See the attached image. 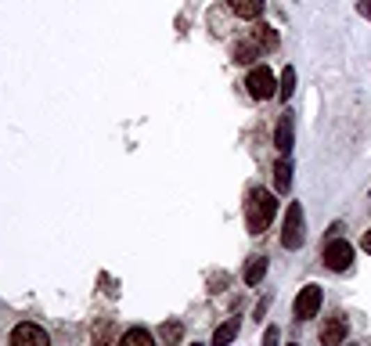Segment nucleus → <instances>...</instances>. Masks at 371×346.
Masks as SVG:
<instances>
[{"instance_id": "obj_7", "label": "nucleus", "mask_w": 371, "mask_h": 346, "mask_svg": "<svg viewBox=\"0 0 371 346\" xmlns=\"http://www.w3.org/2000/svg\"><path fill=\"white\" fill-rule=\"evenodd\" d=\"M346 332H349V321L342 314L324 317V324H321V346H342Z\"/></svg>"}, {"instance_id": "obj_14", "label": "nucleus", "mask_w": 371, "mask_h": 346, "mask_svg": "<svg viewBox=\"0 0 371 346\" xmlns=\"http://www.w3.org/2000/svg\"><path fill=\"white\" fill-rule=\"evenodd\" d=\"M235 336H238V321H223L220 329L213 332V346H231Z\"/></svg>"}, {"instance_id": "obj_5", "label": "nucleus", "mask_w": 371, "mask_h": 346, "mask_svg": "<svg viewBox=\"0 0 371 346\" xmlns=\"http://www.w3.org/2000/svg\"><path fill=\"white\" fill-rule=\"evenodd\" d=\"M11 346H51V336L40 329V324L22 321V324H15V332H11Z\"/></svg>"}, {"instance_id": "obj_2", "label": "nucleus", "mask_w": 371, "mask_h": 346, "mask_svg": "<svg viewBox=\"0 0 371 346\" xmlns=\"http://www.w3.org/2000/svg\"><path fill=\"white\" fill-rule=\"evenodd\" d=\"M306 242V220H303V206L292 202L285 209V231H281V246L285 249H303Z\"/></svg>"}, {"instance_id": "obj_12", "label": "nucleus", "mask_w": 371, "mask_h": 346, "mask_svg": "<svg viewBox=\"0 0 371 346\" xmlns=\"http://www.w3.org/2000/svg\"><path fill=\"white\" fill-rule=\"evenodd\" d=\"M256 58H260V43H256V40L235 43V61H238V65H253Z\"/></svg>"}, {"instance_id": "obj_21", "label": "nucleus", "mask_w": 371, "mask_h": 346, "mask_svg": "<svg viewBox=\"0 0 371 346\" xmlns=\"http://www.w3.org/2000/svg\"><path fill=\"white\" fill-rule=\"evenodd\" d=\"M357 8H361V15H364V18L371 22V0H361V4H357Z\"/></svg>"}, {"instance_id": "obj_9", "label": "nucleus", "mask_w": 371, "mask_h": 346, "mask_svg": "<svg viewBox=\"0 0 371 346\" xmlns=\"http://www.w3.org/2000/svg\"><path fill=\"white\" fill-rule=\"evenodd\" d=\"M274 188L278 195H288V188H292V163H288V156L274 163Z\"/></svg>"}, {"instance_id": "obj_22", "label": "nucleus", "mask_w": 371, "mask_h": 346, "mask_svg": "<svg viewBox=\"0 0 371 346\" xmlns=\"http://www.w3.org/2000/svg\"><path fill=\"white\" fill-rule=\"evenodd\" d=\"M361 246H364V253H371V231H364V242Z\"/></svg>"}, {"instance_id": "obj_24", "label": "nucleus", "mask_w": 371, "mask_h": 346, "mask_svg": "<svg viewBox=\"0 0 371 346\" xmlns=\"http://www.w3.org/2000/svg\"><path fill=\"white\" fill-rule=\"evenodd\" d=\"M195 346H198V343H195Z\"/></svg>"}, {"instance_id": "obj_1", "label": "nucleus", "mask_w": 371, "mask_h": 346, "mask_svg": "<svg viewBox=\"0 0 371 346\" xmlns=\"http://www.w3.org/2000/svg\"><path fill=\"white\" fill-rule=\"evenodd\" d=\"M274 216H278V199L267 188H253L249 199H245V227H249V234H267Z\"/></svg>"}, {"instance_id": "obj_20", "label": "nucleus", "mask_w": 371, "mask_h": 346, "mask_svg": "<svg viewBox=\"0 0 371 346\" xmlns=\"http://www.w3.org/2000/svg\"><path fill=\"white\" fill-rule=\"evenodd\" d=\"M267 307H271V296H267V299H260V303H256V317H263V314H267Z\"/></svg>"}, {"instance_id": "obj_16", "label": "nucleus", "mask_w": 371, "mask_h": 346, "mask_svg": "<svg viewBox=\"0 0 371 346\" xmlns=\"http://www.w3.org/2000/svg\"><path fill=\"white\" fill-rule=\"evenodd\" d=\"M256 43H260V47H278V33L271 29V26H263V22H260V26H256Z\"/></svg>"}, {"instance_id": "obj_10", "label": "nucleus", "mask_w": 371, "mask_h": 346, "mask_svg": "<svg viewBox=\"0 0 371 346\" xmlns=\"http://www.w3.org/2000/svg\"><path fill=\"white\" fill-rule=\"evenodd\" d=\"M267 264H271V260H267V256H253L249 260V264H245V285H260V281H263V274H267Z\"/></svg>"}, {"instance_id": "obj_6", "label": "nucleus", "mask_w": 371, "mask_h": 346, "mask_svg": "<svg viewBox=\"0 0 371 346\" xmlns=\"http://www.w3.org/2000/svg\"><path fill=\"white\" fill-rule=\"evenodd\" d=\"M321 299H324V292H321L317 285L299 289V296H296V321H310V317H317Z\"/></svg>"}, {"instance_id": "obj_19", "label": "nucleus", "mask_w": 371, "mask_h": 346, "mask_svg": "<svg viewBox=\"0 0 371 346\" xmlns=\"http://www.w3.org/2000/svg\"><path fill=\"white\" fill-rule=\"evenodd\" d=\"M263 346H278V329L271 324V329H267V336H263Z\"/></svg>"}, {"instance_id": "obj_4", "label": "nucleus", "mask_w": 371, "mask_h": 346, "mask_svg": "<svg viewBox=\"0 0 371 346\" xmlns=\"http://www.w3.org/2000/svg\"><path fill=\"white\" fill-rule=\"evenodd\" d=\"M321 260H324L328 271H346L349 264H354V246H349L346 238H332V242L324 246Z\"/></svg>"}, {"instance_id": "obj_8", "label": "nucleus", "mask_w": 371, "mask_h": 346, "mask_svg": "<svg viewBox=\"0 0 371 346\" xmlns=\"http://www.w3.org/2000/svg\"><path fill=\"white\" fill-rule=\"evenodd\" d=\"M274 144H278V151H281V156H288V151H292V144H296V137H292V112H285V116L278 119V130H274Z\"/></svg>"}, {"instance_id": "obj_15", "label": "nucleus", "mask_w": 371, "mask_h": 346, "mask_svg": "<svg viewBox=\"0 0 371 346\" xmlns=\"http://www.w3.org/2000/svg\"><path fill=\"white\" fill-rule=\"evenodd\" d=\"M292 94H296V69L288 65V69L281 73V83H278V98H281V101H288Z\"/></svg>"}, {"instance_id": "obj_17", "label": "nucleus", "mask_w": 371, "mask_h": 346, "mask_svg": "<svg viewBox=\"0 0 371 346\" xmlns=\"http://www.w3.org/2000/svg\"><path fill=\"white\" fill-rule=\"evenodd\" d=\"M180 332H184V324H180V321H166V324L159 329V336H162V343H166V346H173V343L180 339Z\"/></svg>"}, {"instance_id": "obj_3", "label": "nucleus", "mask_w": 371, "mask_h": 346, "mask_svg": "<svg viewBox=\"0 0 371 346\" xmlns=\"http://www.w3.org/2000/svg\"><path fill=\"white\" fill-rule=\"evenodd\" d=\"M245 86H249V94L256 101H267V98L278 94V80H274V73L267 69V65H256V69L245 76Z\"/></svg>"}, {"instance_id": "obj_11", "label": "nucleus", "mask_w": 371, "mask_h": 346, "mask_svg": "<svg viewBox=\"0 0 371 346\" xmlns=\"http://www.w3.org/2000/svg\"><path fill=\"white\" fill-rule=\"evenodd\" d=\"M228 8L238 18H260L263 15V0H228Z\"/></svg>"}, {"instance_id": "obj_13", "label": "nucleus", "mask_w": 371, "mask_h": 346, "mask_svg": "<svg viewBox=\"0 0 371 346\" xmlns=\"http://www.w3.org/2000/svg\"><path fill=\"white\" fill-rule=\"evenodd\" d=\"M119 346H155V339L148 329H130V332H123Z\"/></svg>"}, {"instance_id": "obj_18", "label": "nucleus", "mask_w": 371, "mask_h": 346, "mask_svg": "<svg viewBox=\"0 0 371 346\" xmlns=\"http://www.w3.org/2000/svg\"><path fill=\"white\" fill-rule=\"evenodd\" d=\"M109 336H112V321H105L97 329V336H94V346H109Z\"/></svg>"}, {"instance_id": "obj_23", "label": "nucleus", "mask_w": 371, "mask_h": 346, "mask_svg": "<svg viewBox=\"0 0 371 346\" xmlns=\"http://www.w3.org/2000/svg\"><path fill=\"white\" fill-rule=\"evenodd\" d=\"M288 346H299V343H288Z\"/></svg>"}]
</instances>
